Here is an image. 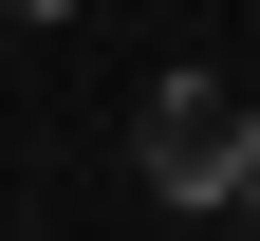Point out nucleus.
<instances>
[{
  "label": "nucleus",
  "mask_w": 260,
  "mask_h": 241,
  "mask_svg": "<svg viewBox=\"0 0 260 241\" xmlns=\"http://www.w3.org/2000/svg\"><path fill=\"white\" fill-rule=\"evenodd\" d=\"M0 38H19V0H0Z\"/></svg>",
  "instance_id": "20e7f679"
},
{
  "label": "nucleus",
  "mask_w": 260,
  "mask_h": 241,
  "mask_svg": "<svg viewBox=\"0 0 260 241\" xmlns=\"http://www.w3.org/2000/svg\"><path fill=\"white\" fill-rule=\"evenodd\" d=\"M130 186L149 204H242V93L223 75H149L130 93Z\"/></svg>",
  "instance_id": "f257e3e1"
},
{
  "label": "nucleus",
  "mask_w": 260,
  "mask_h": 241,
  "mask_svg": "<svg viewBox=\"0 0 260 241\" xmlns=\"http://www.w3.org/2000/svg\"><path fill=\"white\" fill-rule=\"evenodd\" d=\"M242 204H260V93H242Z\"/></svg>",
  "instance_id": "f03ea898"
},
{
  "label": "nucleus",
  "mask_w": 260,
  "mask_h": 241,
  "mask_svg": "<svg viewBox=\"0 0 260 241\" xmlns=\"http://www.w3.org/2000/svg\"><path fill=\"white\" fill-rule=\"evenodd\" d=\"M56 19H75V0H19V38H56Z\"/></svg>",
  "instance_id": "7ed1b4c3"
}]
</instances>
